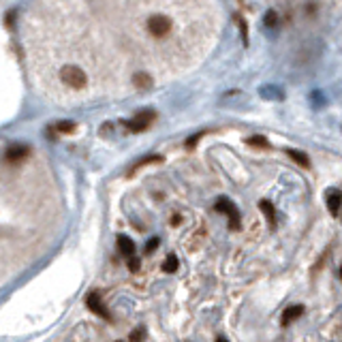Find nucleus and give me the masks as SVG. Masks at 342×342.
Returning a JSON list of instances; mask_svg holds the SVG:
<instances>
[{"mask_svg": "<svg viewBox=\"0 0 342 342\" xmlns=\"http://www.w3.org/2000/svg\"><path fill=\"white\" fill-rule=\"evenodd\" d=\"M58 77L60 81L65 84L67 88H73V90H84L88 86V73L84 69L73 67V65H65L58 71Z\"/></svg>", "mask_w": 342, "mask_h": 342, "instance_id": "1", "label": "nucleus"}, {"mask_svg": "<svg viewBox=\"0 0 342 342\" xmlns=\"http://www.w3.org/2000/svg\"><path fill=\"white\" fill-rule=\"evenodd\" d=\"M146 28H148V33H150L154 39H165V37L171 33L173 24H171V17L157 13V15H150V17H148Z\"/></svg>", "mask_w": 342, "mask_h": 342, "instance_id": "2", "label": "nucleus"}, {"mask_svg": "<svg viewBox=\"0 0 342 342\" xmlns=\"http://www.w3.org/2000/svg\"><path fill=\"white\" fill-rule=\"evenodd\" d=\"M214 210L216 212H221V214H227L229 216V227L231 229H242V219H240V212H237L235 205L227 199V197H221V199H216L214 203Z\"/></svg>", "mask_w": 342, "mask_h": 342, "instance_id": "3", "label": "nucleus"}, {"mask_svg": "<svg viewBox=\"0 0 342 342\" xmlns=\"http://www.w3.org/2000/svg\"><path fill=\"white\" fill-rule=\"evenodd\" d=\"M154 120H157V113H154V111H141V113H137V116H135L133 120L127 122V129H129L131 133H141V131H146Z\"/></svg>", "mask_w": 342, "mask_h": 342, "instance_id": "4", "label": "nucleus"}, {"mask_svg": "<svg viewBox=\"0 0 342 342\" xmlns=\"http://www.w3.org/2000/svg\"><path fill=\"white\" fill-rule=\"evenodd\" d=\"M28 154H30L28 146H11L5 152V161L9 165H17V163H22L24 159H28Z\"/></svg>", "mask_w": 342, "mask_h": 342, "instance_id": "5", "label": "nucleus"}, {"mask_svg": "<svg viewBox=\"0 0 342 342\" xmlns=\"http://www.w3.org/2000/svg\"><path fill=\"white\" fill-rule=\"evenodd\" d=\"M86 306L90 308V313H95V315H99V317H103V319H111L109 313H107V308L103 306L99 293H90V295L86 297Z\"/></svg>", "mask_w": 342, "mask_h": 342, "instance_id": "6", "label": "nucleus"}, {"mask_svg": "<svg viewBox=\"0 0 342 342\" xmlns=\"http://www.w3.org/2000/svg\"><path fill=\"white\" fill-rule=\"evenodd\" d=\"M152 77L148 75V73H143V71H137V73L133 75V86L137 88V90H148V88H152Z\"/></svg>", "mask_w": 342, "mask_h": 342, "instance_id": "7", "label": "nucleus"}, {"mask_svg": "<svg viewBox=\"0 0 342 342\" xmlns=\"http://www.w3.org/2000/svg\"><path fill=\"white\" fill-rule=\"evenodd\" d=\"M340 205H342V193L340 191H329V195H327V210L336 216L340 212Z\"/></svg>", "mask_w": 342, "mask_h": 342, "instance_id": "8", "label": "nucleus"}, {"mask_svg": "<svg viewBox=\"0 0 342 342\" xmlns=\"http://www.w3.org/2000/svg\"><path fill=\"white\" fill-rule=\"evenodd\" d=\"M304 315V306H291V308H287L285 310V315H283V325H291L295 319H299Z\"/></svg>", "mask_w": 342, "mask_h": 342, "instance_id": "9", "label": "nucleus"}, {"mask_svg": "<svg viewBox=\"0 0 342 342\" xmlns=\"http://www.w3.org/2000/svg\"><path fill=\"white\" fill-rule=\"evenodd\" d=\"M118 248H120V253L124 257H129V259L135 255V244H133L131 237H127V235H118Z\"/></svg>", "mask_w": 342, "mask_h": 342, "instance_id": "10", "label": "nucleus"}, {"mask_svg": "<svg viewBox=\"0 0 342 342\" xmlns=\"http://www.w3.org/2000/svg\"><path fill=\"white\" fill-rule=\"evenodd\" d=\"M259 208H261V210H263V214L267 216L269 225H272V227H276V214H274V205L269 203L267 199H261V201H259Z\"/></svg>", "mask_w": 342, "mask_h": 342, "instance_id": "11", "label": "nucleus"}, {"mask_svg": "<svg viewBox=\"0 0 342 342\" xmlns=\"http://www.w3.org/2000/svg\"><path fill=\"white\" fill-rule=\"evenodd\" d=\"M287 157H291L297 165H302V167H308V165H310L308 157H306L304 152H299V150H287Z\"/></svg>", "mask_w": 342, "mask_h": 342, "instance_id": "12", "label": "nucleus"}, {"mask_svg": "<svg viewBox=\"0 0 342 342\" xmlns=\"http://www.w3.org/2000/svg\"><path fill=\"white\" fill-rule=\"evenodd\" d=\"M178 257H175V255H169L167 259H165V263H163V272L165 274H173L175 272V269H178Z\"/></svg>", "mask_w": 342, "mask_h": 342, "instance_id": "13", "label": "nucleus"}, {"mask_svg": "<svg viewBox=\"0 0 342 342\" xmlns=\"http://www.w3.org/2000/svg\"><path fill=\"white\" fill-rule=\"evenodd\" d=\"M161 159H163V157H157V154H154V157H146V159H143V161H139V163H135V165H133V167H131V175H133L135 171H137V169H141V167H146V165H150V163H161Z\"/></svg>", "mask_w": 342, "mask_h": 342, "instance_id": "14", "label": "nucleus"}, {"mask_svg": "<svg viewBox=\"0 0 342 342\" xmlns=\"http://www.w3.org/2000/svg\"><path fill=\"white\" fill-rule=\"evenodd\" d=\"M248 146H253V148H269V143L265 137H261V135H255V137H248L246 139Z\"/></svg>", "mask_w": 342, "mask_h": 342, "instance_id": "15", "label": "nucleus"}, {"mask_svg": "<svg viewBox=\"0 0 342 342\" xmlns=\"http://www.w3.org/2000/svg\"><path fill=\"white\" fill-rule=\"evenodd\" d=\"M56 131H58V133H65V135H67V133H73V131H75V124H73V122H58V124H56Z\"/></svg>", "mask_w": 342, "mask_h": 342, "instance_id": "16", "label": "nucleus"}, {"mask_svg": "<svg viewBox=\"0 0 342 342\" xmlns=\"http://www.w3.org/2000/svg\"><path fill=\"white\" fill-rule=\"evenodd\" d=\"M143 338H146V329H143V327L133 329V334H131V342H143Z\"/></svg>", "mask_w": 342, "mask_h": 342, "instance_id": "17", "label": "nucleus"}, {"mask_svg": "<svg viewBox=\"0 0 342 342\" xmlns=\"http://www.w3.org/2000/svg\"><path fill=\"white\" fill-rule=\"evenodd\" d=\"M263 22H265V26H267V28H274V26H276V22H278V15H276V11H267V13H265V19H263Z\"/></svg>", "mask_w": 342, "mask_h": 342, "instance_id": "18", "label": "nucleus"}, {"mask_svg": "<svg viewBox=\"0 0 342 342\" xmlns=\"http://www.w3.org/2000/svg\"><path fill=\"white\" fill-rule=\"evenodd\" d=\"M139 267H141L139 259H137V257H131V259H129V269H131V272H139Z\"/></svg>", "mask_w": 342, "mask_h": 342, "instance_id": "19", "label": "nucleus"}, {"mask_svg": "<svg viewBox=\"0 0 342 342\" xmlns=\"http://www.w3.org/2000/svg\"><path fill=\"white\" fill-rule=\"evenodd\" d=\"M159 244H161V242H159V237H152V240L148 242V246H146V253H154Z\"/></svg>", "mask_w": 342, "mask_h": 342, "instance_id": "20", "label": "nucleus"}, {"mask_svg": "<svg viewBox=\"0 0 342 342\" xmlns=\"http://www.w3.org/2000/svg\"><path fill=\"white\" fill-rule=\"evenodd\" d=\"M180 221H182V219H180V214H173V216H171V225H173V227H175V225H180Z\"/></svg>", "mask_w": 342, "mask_h": 342, "instance_id": "21", "label": "nucleus"}, {"mask_svg": "<svg viewBox=\"0 0 342 342\" xmlns=\"http://www.w3.org/2000/svg\"><path fill=\"white\" fill-rule=\"evenodd\" d=\"M216 342H229V340H227V338H223V336H219V338H216Z\"/></svg>", "mask_w": 342, "mask_h": 342, "instance_id": "22", "label": "nucleus"}, {"mask_svg": "<svg viewBox=\"0 0 342 342\" xmlns=\"http://www.w3.org/2000/svg\"><path fill=\"white\" fill-rule=\"evenodd\" d=\"M340 278H342V267H340Z\"/></svg>", "mask_w": 342, "mask_h": 342, "instance_id": "23", "label": "nucleus"}]
</instances>
